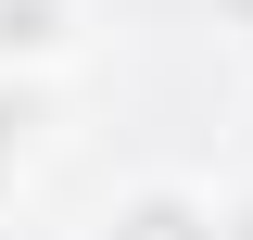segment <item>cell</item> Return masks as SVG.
Instances as JSON below:
<instances>
[{
  "label": "cell",
  "instance_id": "obj_1",
  "mask_svg": "<svg viewBox=\"0 0 253 240\" xmlns=\"http://www.w3.org/2000/svg\"><path fill=\"white\" fill-rule=\"evenodd\" d=\"M101 240H228V202H203L190 177H139L101 215Z\"/></svg>",
  "mask_w": 253,
  "mask_h": 240
},
{
  "label": "cell",
  "instance_id": "obj_2",
  "mask_svg": "<svg viewBox=\"0 0 253 240\" xmlns=\"http://www.w3.org/2000/svg\"><path fill=\"white\" fill-rule=\"evenodd\" d=\"M76 0H0V63H63Z\"/></svg>",
  "mask_w": 253,
  "mask_h": 240
},
{
  "label": "cell",
  "instance_id": "obj_3",
  "mask_svg": "<svg viewBox=\"0 0 253 240\" xmlns=\"http://www.w3.org/2000/svg\"><path fill=\"white\" fill-rule=\"evenodd\" d=\"M26 126H38V89L0 63V202H13V177H26Z\"/></svg>",
  "mask_w": 253,
  "mask_h": 240
},
{
  "label": "cell",
  "instance_id": "obj_4",
  "mask_svg": "<svg viewBox=\"0 0 253 240\" xmlns=\"http://www.w3.org/2000/svg\"><path fill=\"white\" fill-rule=\"evenodd\" d=\"M228 13H253V0H228Z\"/></svg>",
  "mask_w": 253,
  "mask_h": 240
}]
</instances>
